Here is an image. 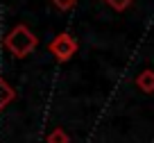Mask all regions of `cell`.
<instances>
[{"label":"cell","mask_w":154,"mask_h":143,"mask_svg":"<svg viewBox=\"0 0 154 143\" xmlns=\"http://www.w3.org/2000/svg\"><path fill=\"white\" fill-rule=\"evenodd\" d=\"M36 43H38L36 37H34L25 25H16V27L5 37V46L14 57H27L34 48H36Z\"/></svg>","instance_id":"6da1fadb"},{"label":"cell","mask_w":154,"mask_h":143,"mask_svg":"<svg viewBox=\"0 0 154 143\" xmlns=\"http://www.w3.org/2000/svg\"><path fill=\"white\" fill-rule=\"evenodd\" d=\"M48 143H68V134L63 132L61 127H57V129H52V132H50Z\"/></svg>","instance_id":"5b68a950"},{"label":"cell","mask_w":154,"mask_h":143,"mask_svg":"<svg viewBox=\"0 0 154 143\" xmlns=\"http://www.w3.org/2000/svg\"><path fill=\"white\" fill-rule=\"evenodd\" d=\"M52 2H54L61 11H68V9H72V7H75L77 0H52Z\"/></svg>","instance_id":"52a82bcc"},{"label":"cell","mask_w":154,"mask_h":143,"mask_svg":"<svg viewBox=\"0 0 154 143\" xmlns=\"http://www.w3.org/2000/svg\"><path fill=\"white\" fill-rule=\"evenodd\" d=\"M48 48H50V52H52L59 62H68V59L77 52V41L70 37V34H59Z\"/></svg>","instance_id":"7a4b0ae2"},{"label":"cell","mask_w":154,"mask_h":143,"mask_svg":"<svg viewBox=\"0 0 154 143\" xmlns=\"http://www.w3.org/2000/svg\"><path fill=\"white\" fill-rule=\"evenodd\" d=\"M14 98H16V91L11 89L9 84H7V82L2 80V77H0V111L5 109V107L9 105L11 100H14Z\"/></svg>","instance_id":"277c9868"},{"label":"cell","mask_w":154,"mask_h":143,"mask_svg":"<svg viewBox=\"0 0 154 143\" xmlns=\"http://www.w3.org/2000/svg\"><path fill=\"white\" fill-rule=\"evenodd\" d=\"M136 86L145 93H154V71H143L136 77Z\"/></svg>","instance_id":"3957f363"},{"label":"cell","mask_w":154,"mask_h":143,"mask_svg":"<svg viewBox=\"0 0 154 143\" xmlns=\"http://www.w3.org/2000/svg\"><path fill=\"white\" fill-rule=\"evenodd\" d=\"M106 2H109V5L113 7L116 11H125L127 7H129L131 2H134V0H106Z\"/></svg>","instance_id":"8992f818"}]
</instances>
